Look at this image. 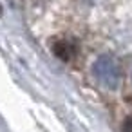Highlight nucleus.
Listing matches in <instances>:
<instances>
[]
</instances>
